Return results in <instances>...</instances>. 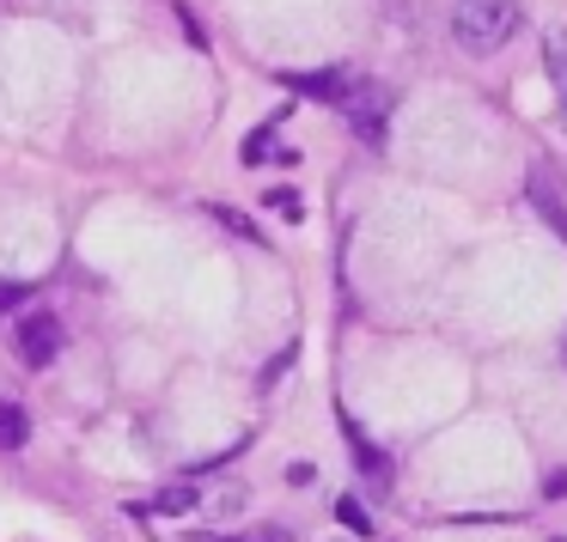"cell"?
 Instances as JSON below:
<instances>
[{
	"instance_id": "1",
	"label": "cell",
	"mask_w": 567,
	"mask_h": 542,
	"mask_svg": "<svg viewBox=\"0 0 567 542\" xmlns=\"http://www.w3.org/2000/svg\"><path fill=\"white\" fill-rule=\"evenodd\" d=\"M518 31V0H457L452 7V38L470 55H494L506 50Z\"/></svg>"
},
{
	"instance_id": "2",
	"label": "cell",
	"mask_w": 567,
	"mask_h": 542,
	"mask_svg": "<svg viewBox=\"0 0 567 542\" xmlns=\"http://www.w3.org/2000/svg\"><path fill=\"white\" fill-rule=\"evenodd\" d=\"M336 111L348 116V128H354L360 140H372V147H379V140H384V123H391V92H384L379 80L354 74V80H348V92L336 98Z\"/></svg>"
},
{
	"instance_id": "3",
	"label": "cell",
	"mask_w": 567,
	"mask_h": 542,
	"mask_svg": "<svg viewBox=\"0 0 567 542\" xmlns=\"http://www.w3.org/2000/svg\"><path fill=\"white\" fill-rule=\"evenodd\" d=\"M13 354L25 359V366H50L55 354H62V317L55 311H31V317L13 323Z\"/></svg>"
},
{
	"instance_id": "4",
	"label": "cell",
	"mask_w": 567,
	"mask_h": 542,
	"mask_svg": "<svg viewBox=\"0 0 567 542\" xmlns=\"http://www.w3.org/2000/svg\"><path fill=\"white\" fill-rule=\"evenodd\" d=\"M348 80H354L348 67H323V74H287V86H293V92H306V98L336 104V98L348 92Z\"/></svg>"
},
{
	"instance_id": "5",
	"label": "cell",
	"mask_w": 567,
	"mask_h": 542,
	"mask_svg": "<svg viewBox=\"0 0 567 542\" xmlns=\"http://www.w3.org/2000/svg\"><path fill=\"white\" fill-rule=\"evenodd\" d=\"M543 62H549V86H555V98L567 104V25L543 31Z\"/></svg>"
},
{
	"instance_id": "6",
	"label": "cell",
	"mask_w": 567,
	"mask_h": 542,
	"mask_svg": "<svg viewBox=\"0 0 567 542\" xmlns=\"http://www.w3.org/2000/svg\"><path fill=\"white\" fill-rule=\"evenodd\" d=\"M31 439V415L19 403H0V451H19Z\"/></svg>"
},
{
	"instance_id": "7",
	"label": "cell",
	"mask_w": 567,
	"mask_h": 542,
	"mask_svg": "<svg viewBox=\"0 0 567 542\" xmlns=\"http://www.w3.org/2000/svg\"><path fill=\"white\" fill-rule=\"evenodd\" d=\"M530 201H537V208L549 213L555 238H567V208H561V201H555V189H549V171H537V177H530Z\"/></svg>"
},
{
	"instance_id": "8",
	"label": "cell",
	"mask_w": 567,
	"mask_h": 542,
	"mask_svg": "<svg viewBox=\"0 0 567 542\" xmlns=\"http://www.w3.org/2000/svg\"><path fill=\"white\" fill-rule=\"evenodd\" d=\"M196 505H202L196 488H165L153 493V505H135V512H196Z\"/></svg>"
},
{
	"instance_id": "9",
	"label": "cell",
	"mask_w": 567,
	"mask_h": 542,
	"mask_svg": "<svg viewBox=\"0 0 567 542\" xmlns=\"http://www.w3.org/2000/svg\"><path fill=\"white\" fill-rule=\"evenodd\" d=\"M336 518H342L354 536H372V518H367V505H360L354 493H342V500H336Z\"/></svg>"
},
{
	"instance_id": "10",
	"label": "cell",
	"mask_w": 567,
	"mask_h": 542,
	"mask_svg": "<svg viewBox=\"0 0 567 542\" xmlns=\"http://www.w3.org/2000/svg\"><path fill=\"white\" fill-rule=\"evenodd\" d=\"M208 213H214V220H220V226H226V232H238V238H262V232H257V226H250V213H238V208H220V201H214V208H208Z\"/></svg>"
},
{
	"instance_id": "11",
	"label": "cell",
	"mask_w": 567,
	"mask_h": 542,
	"mask_svg": "<svg viewBox=\"0 0 567 542\" xmlns=\"http://www.w3.org/2000/svg\"><path fill=\"white\" fill-rule=\"evenodd\" d=\"M25 305V286L19 281H0V317H7V311H19Z\"/></svg>"
},
{
	"instance_id": "12",
	"label": "cell",
	"mask_w": 567,
	"mask_h": 542,
	"mask_svg": "<svg viewBox=\"0 0 567 542\" xmlns=\"http://www.w3.org/2000/svg\"><path fill=\"white\" fill-rule=\"evenodd\" d=\"M269 159V128H262V135H250L245 140V165H262Z\"/></svg>"
},
{
	"instance_id": "13",
	"label": "cell",
	"mask_w": 567,
	"mask_h": 542,
	"mask_svg": "<svg viewBox=\"0 0 567 542\" xmlns=\"http://www.w3.org/2000/svg\"><path fill=\"white\" fill-rule=\"evenodd\" d=\"M269 208H281V213H299V196H293V189H269Z\"/></svg>"
},
{
	"instance_id": "14",
	"label": "cell",
	"mask_w": 567,
	"mask_h": 542,
	"mask_svg": "<svg viewBox=\"0 0 567 542\" xmlns=\"http://www.w3.org/2000/svg\"><path fill=\"white\" fill-rule=\"evenodd\" d=\"M543 493H549V500H561V493H567V476H549V481H543Z\"/></svg>"
},
{
	"instance_id": "15",
	"label": "cell",
	"mask_w": 567,
	"mask_h": 542,
	"mask_svg": "<svg viewBox=\"0 0 567 542\" xmlns=\"http://www.w3.org/2000/svg\"><path fill=\"white\" fill-rule=\"evenodd\" d=\"M245 542H293L287 530H257V536H245Z\"/></svg>"
},
{
	"instance_id": "16",
	"label": "cell",
	"mask_w": 567,
	"mask_h": 542,
	"mask_svg": "<svg viewBox=\"0 0 567 542\" xmlns=\"http://www.w3.org/2000/svg\"><path fill=\"white\" fill-rule=\"evenodd\" d=\"M561 359H567V335H561Z\"/></svg>"
}]
</instances>
